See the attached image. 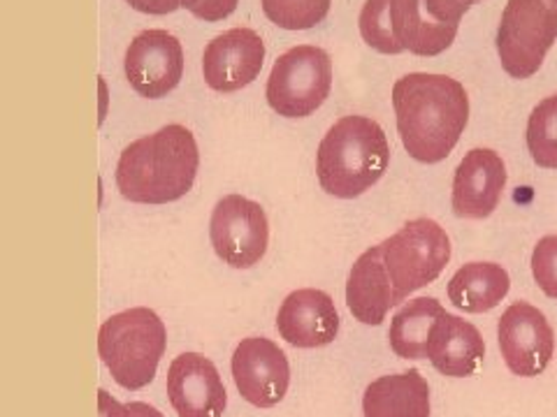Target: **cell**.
Masks as SVG:
<instances>
[{
    "label": "cell",
    "mask_w": 557,
    "mask_h": 417,
    "mask_svg": "<svg viewBox=\"0 0 557 417\" xmlns=\"http://www.w3.org/2000/svg\"><path fill=\"white\" fill-rule=\"evenodd\" d=\"M428 357L442 376L467 378L481 367L485 357V341L472 323L444 311L437 323L432 325Z\"/></svg>",
    "instance_id": "17"
},
{
    "label": "cell",
    "mask_w": 557,
    "mask_h": 417,
    "mask_svg": "<svg viewBox=\"0 0 557 417\" xmlns=\"http://www.w3.org/2000/svg\"><path fill=\"white\" fill-rule=\"evenodd\" d=\"M497 339L511 374L534 378L544 374L555 353V332L546 316L528 302H516L502 313Z\"/></svg>",
    "instance_id": "10"
},
{
    "label": "cell",
    "mask_w": 557,
    "mask_h": 417,
    "mask_svg": "<svg viewBox=\"0 0 557 417\" xmlns=\"http://www.w3.org/2000/svg\"><path fill=\"white\" fill-rule=\"evenodd\" d=\"M444 313V306L434 298H418L407 302L395 313L391 323V348L403 359L428 357V341L432 325Z\"/></svg>",
    "instance_id": "21"
},
{
    "label": "cell",
    "mask_w": 557,
    "mask_h": 417,
    "mask_svg": "<svg viewBox=\"0 0 557 417\" xmlns=\"http://www.w3.org/2000/svg\"><path fill=\"white\" fill-rule=\"evenodd\" d=\"M474 3H479V0H421V5L432 22L453 28H460L465 12Z\"/></svg>",
    "instance_id": "25"
},
{
    "label": "cell",
    "mask_w": 557,
    "mask_h": 417,
    "mask_svg": "<svg viewBox=\"0 0 557 417\" xmlns=\"http://www.w3.org/2000/svg\"><path fill=\"white\" fill-rule=\"evenodd\" d=\"M333 0H263L268 20L284 30H309L325 20Z\"/></svg>",
    "instance_id": "23"
},
{
    "label": "cell",
    "mask_w": 557,
    "mask_h": 417,
    "mask_svg": "<svg viewBox=\"0 0 557 417\" xmlns=\"http://www.w3.org/2000/svg\"><path fill=\"white\" fill-rule=\"evenodd\" d=\"M532 274L536 286L542 288L550 300H557V235L539 239L532 253Z\"/></svg>",
    "instance_id": "24"
},
{
    "label": "cell",
    "mask_w": 557,
    "mask_h": 417,
    "mask_svg": "<svg viewBox=\"0 0 557 417\" xmlns=\"http://www.w3.org/2000/svg\"><path fill=\"white\" fill-rule=\"evenodd\" d=\"M557 40V0H509L497 28V54L504 73L530 79Z\"/></svg>",
    "instance_id": "6"
},
{
    "label": "cell",
    "mask_w": 557,
    "mask_h": 417,
    "mask_svg": "<svg viewBox=\"0 0 557 417\" xmlns=\"http://www.w3.org/2000/svg\"><path fill=\"white\" fill-rule=\"evenodd\" d=\"M346 304L362 325H381L386 320V313L399 304L386 263H383L381 243L356 260L346 281Z\"/></svg>",
    "instance_id": "18"
},
{
    "label": "cell",
    "mask_w": 557,
    "mask_h": 417,
    "mask_svg": "<svg viewBox=\"0 0 557 417\" xmlns=\"http://www.w3.org/2000/svg\"><path fill=\"white\" fill-rule=\"evenodd\" d=\"M198 165L200 153L194 132L172 124L124 149L116 165V186L131 202L168 204L194 188Z\"/></svg>",
    "instance_id": "2"
},
{
    "label": "cell",
    "mask_w": 557,
    "mask_h": 417,
    "mask_svg": "<svg viewBox=\"0 0 557 417\" xmlns=\"http://www.w3.org/2000/svg\"><path fill=\"white\" fill-rule=\"evenodd\" d=\"M391 163L383 128L370 116H344L325 132L317 153V174L325 193L354 200L370 190Z\"/></svg>",
    "instance_id": "3"
},
{
    "label": "cell",
    "mask_w": 557,
    "mask_h": 417,
    "mask_svg": "<svg viewBox=\"0 0 557 417\" xmlns=\"http://www.w3.org/2000/svg\"><path fill=\"white\" fill-rule=\"evenodd\" d=\"M98 410L100 417H163L159 408H153L143 402H133V404H119L116 399H112L104 390H98Z\"/></svg>",
    "instance_id": "26"
},
{
    "label": "cell",
    "mask_w": 557,
    "mask_h": 417,
    "mask_svg": "<svg viewBox=\"0 0 557 417\" xmlns=\"http://www.w3.org/2000/svg\"><path fill=\"white\" fill-rule=\"evenodd\" d=\"M126 79L133 89L149 100L174 91L184 75V49L172 33L151 28L135 35L126 51Z\"/></svg>",
    "instance_id": "11"
},
{
    "label": "cell",
    "mask_w": 557,
    "mask_h": 417,
    "mask_svg": "<svg viewBox=\"0 0 557 417\" xmlns=\"http://www.w3.org/2000/svg\"><path fill=\"white\" fill-rule=\"evenodd\" d=\"M265 42L251 28H231L209 42L202 54V75L209 89L233 93L249 86L263 70Z\"/></svg>",
    "instance_id": "13"
},
{
    "label": "cell",
    "mask_w": 557,
    "mask_h": 417,
    "mask_svg": "<svg viewBox=\"0 0 557 417\" xmlns=\"http://www.w3.org/2000/svg\"><path fill=\"white\" fill-rule=\"evenodd\" d=\"M397 132L418 163H440L456 149L469 121L465 86L448 75L409 73L393 86Z\"/></svg>",
    "instance_id": "1"
},
{
    "label": "cell",
    "mask_w": 557,
    "mask_h": 417,
    "mask_svg": "<svg viewBox=\"0 0 557 417\" xmlns=\"http://www.w3.org/2000/svg\"><path fill=\"white\" fill-rule=\"evenodd\" d=\"M397 302L425 288L437 278L450 260V239L437 220L416 218L403 225L393 237L381 241Z\"/></svg>",
    "instance_id": "7"
},
{
    "label": "cell",
    "mask_w": 557,
    "mask_h": 417,
    "mask_svg": "<svg viewBox=\"0 0 557 417\" xmlns=\"http://www.w3.org/2000/svg\"><path fill=\"white\" fill-rule=\"evenodd\" d=\"M237 3L239 0H182V8L198 20L223 22L237 10Z\"/></svg>",
    "instance_id": "27"
},
{
    "label": "cell",
    "mask_w": 557,
    "mask_h": 417,
    "mask_svg": "<svg viewBox=\"0 0 557 417\" xmlns=\"http://www.w3.org/2000/svg\"><path fill=\"white\" fill-rule=\"evenodd\" d=\"M511 288L509 271L497 263H469L448 281V300L467 313H485L499 306Z\"/></svg>",
    "instance_id": "20"
},
{
    "label": "cell",
    "mask_w": 557,
    "mask_h": 417,
    "mask_svg": "<svg viewBox=\"0 0 557 417\" xmlns=\"http://www.w3.org/2000/svg\"><path fill=\"white\" fill-rule=\"evenodd\" d=\"M233 380L251 406L272 408L288 392L290 367L286 353L265 337H249L233 353Z\"/></svg>",
    "instance_id": "12"
},
{
    "label": "cell",
    "mask_w": 557,
    "mask_h": 417,
    "mask_svg": "<svg viewBox=\"0 0 557 417\" xmlns=\"http://www.w3.org/2000/svg\"><path fill=\"white\" fill-rule=\"evenodd\" d=\"M126 3L145 14H172L182 8V0H126Z\"/></svg>",
    "instance_id": "28"
},
{
    "label": "cell",
    "mask_w": 557,
    "mask_h": 417,
    "mask_svg": "<svg viewBox=\"0 0 557 417\" xmlns=\"http://www.w3.org/2000/svg\"><path fill=\"white\" fill-rule=\"evenodd\" d=\"M360 35L381 54L437 56L456 40L458 28L442 26L425 14L421 0H364Z\"/></svg>",
    "instance_id": "5"
},
{
    "label": "cell",
    "mask_w": 557,
    "mask_h": 417,
    "mask_svg": "<svg viewBox=\"0 0 557 417\" xmlns=\"http://www.w3.org/2000/svg\"><path fill=\"white\" fill-rule=\"evenodd\" d=\"M168 332L159 313L135 306L114 313L100 325L98 353L124 390H143L159 371Z\"/></svg>",
    "instance_id": "4"
},
{
    "label": "cell",
    "mask_w": 557,
    "mask_h": 417,
    "mask_svg": "<svg viewBox=\"0 0 557 417\" xmlns=\"http://www.w3.org/2000/svg\"><path fill=\"white\" fill-rule=\"evenodd\" d=\"M168 396L180 417H223L228 406L219 369L200 353L174 357L168 371Z\"/></svg>",
    "instance_id": "14"
},
{
    "label": "cell",
    "mask_w": 557,
    "mask_h": 417,
    "mask_svg": "<svg viewBox=\"0 0 557 417\" xmlns=\"http://www.w3.org/2000/svg\"><path fill=\"white\" fill-rule=\"evenodd\" d=\"M209 239L225 265L235 269L253 267L265 255L270 241L265 208L249 198L225 195L212 212Z\"/></svg>",
    "instance_id": "9"
},
{
    "label": "cell",
    "mask_w": 557,
    "mask_h": 417,
    "mask_svg": "<svg viewBox=\"0 0 557 417\" xmlns=\"http://www.w3.org/2000/svg\"><path fill=\"white\" fill-rule=\"evenodd\" d=\"M364 417H430V386L421 371L381 376L362 396Z\"/></svg>",
    "instance_id": "19"
},
{
    "label": "cell",
    "mask_w": 557,
    "mask_h": 417,
    "mask_svg": "<svg viewBox=\"0 0 557 417\" xmlns=\"http://www.w3.org/2000/svg\"><path fill=\"white\" fill-rule=\"evenodd\" d=\"M276 329L295 348H323L339 334V313L327 292L302 288L284 300L276 313Z\"/></svg>",
    "instance_id": "16"
},
{
    "label": "cell",
    "mask_w": 557,
    "mask_h": 417,
    "mask_svg": "<svg viewBox=\"0 0 557 417\" xmlns=\"http://www.w3.org/2000/svg\"><path fill=\"white\" fill-rule=\"evenodd\" d=\"M507 186V165L493 149L476 147L465 153L453 177V214L460 218H487Z\"/></svg>",
    "instance_id": "15"
},
{
    "label": "cell",
    "mask_w": 557,
    "mask_h": 417,
    "mask_svg": "<svg viewBox=\"0 0 557 417\" xmlns=\"http://www.w3.org/2000/svg\"><path fill=\"white\" fill-rule=\"evenodd\" d=\"M333 89V61L327 51L298 45L276 59L268 79L270 108L286 118H302L317 112Z\"/></svg>",
    "instance_id": "8"
},
{
    "label": "cell",
    "mask_w": 557,
    "mask_h": 417,
    "mask_svg": "<svg viewBox=\"0 0 557 417\" xmlns=\"http://www.w3.org/2000/svg\"><path fill=\"white\" fill-rule=\"evenodd\" d=\"M528 149L539 167L557 169V93L544 98L528 118Z\"/></svg>",
    "instance_id": "22"
}]
</instances>
